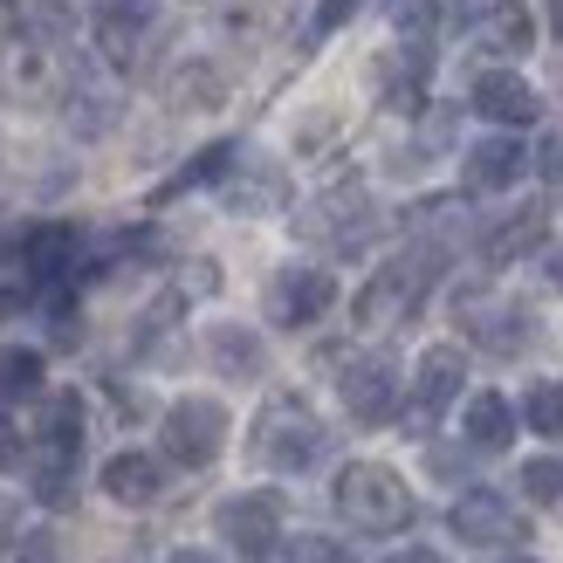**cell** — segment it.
I'll return each mask as SVG.
<instances>
[{
	"instance_id": "2e32d148",
	"label": "cell",
	"mask_w": 563,
	"mask_h": 563,
	"mask_svg": "<svg viewBox=\"0 0 563 563\" xmlns=\"http://www.w3.org/2000/svg\"><path fill=\"white\" fill-rule=\"evenodd\" d=\"M145 21L152 14H124V8H90V35H97V55L110 69H131L137 48H145Z\"/></svg>"
},
{
	"instance_id": "ffe728a7",
	"label": "cell",
	"mask_w": 563,
	"mask_h": 563,
	"mask_svg": "<svg viewBox=\"0 0 563 563\" xmlns=\"http://www.w3.org/2000/svg\"><path fill=\"white\" fill-rule=\"evenodd\" d=\"M207 351H213V364L228 378H255L262 372V344H255V330H241V323H220L207 336Z\"/></svg>"
},
{
	"instance_id": "f35d334b",
	"label": "cell",
	"mask_w": 563,
	"mask_h": 563,
	"mask_svg": "<svg viewBox=\"0 0 563 563\" xmlns=\"http://www.w3.org/2000/svg\"><path fill=\"white\" fill-rule=\"evenodd\" d=\"M509 563H537V556H509Z\"/></svg>"
},
{
	"instance_id": "e575fe53",
	"label": "cell",
	"mask_w": 563,
	"mask_h": 563,
	"mask_svg": "<svg viewBox=\"0 0 563 563\" xmlns=\"http://www.w3.org/2000/svg\"><path fill=\"white\" fill-rule=\"evenodd\" d=\"M97 8H124V14H152V0H97Z\"/></svg>"
},
{
	"instance_id": "277c9868",
	"label": "cell",
	"mask_w": 563,
	"mask_h": 563,
	"mask_svg": "<svg viewBox=\"0 0 563 563\" xmlns=\"http://www.w3.org/2000/svg\"><path fill=\"white\" fill-rule=\"evenodd\" d=\"M296 228L309 241H323L330 255H364V241L378 234V207L364 200L357 186H336V192H323V200H309V213L296 220Z\"/></svg>"
},
{
	"instance_id": "e0dca14e",
	"label": "cell",
	"mask_w": 563,
	"mask_h": 563,
	"mask_svg": "<svg viewBox=\"0 0 563 563\" xmlns=\"http://www.w3.org/2000/svg\"><path fill=\"white\" fill-rule=\"evenodd\" d=\"M543 213L537 207H529V213H509V220H501V228H488V241H482V262L488 268H509V262H522L529 255V247H543Z\"/></svg>"
},
{
	"instance_id": "ba28073f",
	"label": "cell",
	"mask_w": 563,
	"mask_h": 563,
	"mask_svg": "<svg viewBox=\"0 0 563 563\" xmlns=\"http://www.w3.org/2000/svg\"><path fill=\"white\" fill-rule=\"evenodd\" d=\"M454 537L461 543H482V550H501V543H522V516H516V501L509 495H495V488H474L454 501Z\"/></svg>"
},
{
	"instance_id": "d590c367",
	"label": "cell",
	"mask_w": 563,
	"mask_h": 563,
	"mask_svg": "<svg viewBox=\"0 0 563 563\" xmlns=\"http://www.w3.org/2000/svg\"><path fill=\"white\" fill-rule=\"evenodd\" d=\"M543 268H550V282H556V289H563V241L550 247V262H543Z\"/></svg>"
},
{
	"instance_id": "4fadbf2b",
	"label": "cell",
	"mask_w": 563,
	"mask_h": 563,
	"mask_svg": "<svg viewBox=\"0 0 563 563\" xmlns=\"http://www.w3.org/2000/svg\"><path fill=\"white\" fill-rule=\"evenodd\" d=\"M76 228H35L21 241V262H27V275H35V289H63V282L76 275Z\"/></svg>"
},
{
	"instance_id": "cb8c5ba5",
	"label": "cell",
	"mask_w": 563,
	"mask_h": 563,
	"mask_svg": "<svg viewBox=\"0 0 563 563\" xmlns=\"http://www.w3.org/2000/svg\"><path fill=\"white\" fill-rule=\"evenodd\" d=\"M522 419H529V433L563 440V385L556 378H537V385H529V399H522Z\"/></svg>"
},
{
	"instance_id": "5b68a950",
	"label": "cell",
	"mask_w": 563,
	"mask_h": 563,
	"mask_svg": "<svg viewBox=\"0 0 563 563\" xmlns=\"http://www.w3.org/2000/svg\"><path fill=\"white\" fill-rule=\"evenodd\" d=\"M158 446H165V461H179V467L220 461V446H228V406L220 399H179L158 427Z\"/></svg>"
},
{
	"instance_id": "d6a6232c",
	"label": "cell",
	"mask_w": 563,
	"mask_h": 563,
	"mask_svg": "<svg viewBox=\"0 0 563 563\" xmlns=\"http://www.w3.org/2000/svg\"><path fill=\"white\" fill-rule=\"evenodd\" d=\"M14 563H55V537H48V529H35V537H21Z\"/></svg>"
},
{
	"instance_id": "6da1fadb",
	"label": "cell",
	"mask_w": 563,
	"mask_h": 563,
	"mask_svg": "<svg viewBox=\"0 0 563 563\" xmlns=\"http://www.w3.org/2000/svg\"><path fill=\"white\" fill-rule=\"evenodd\" d=\"M440 262H446V247L440 241H419V247H406L399 262H385L372 282L357 289V323L364 330H391V323H406L412 309H419V296L440 282Z\"/></svg>"
},
{
	"instance_id": "9a60e30c",
	"label": "cell",
	"mask_w": 563,
	"mask_h": 563,
	"mask_svg": "<svg viewBox=\"0 0 563 563\" xmlns=\"http://www.w3.org/2000/svg\"><path fill=\"white\" fill-rule=\"evenodd\" d=\"M165 488V467L152 454H110L103 461V495L124 501V509H145V501H158Z\"/></svg>"
},
{
	"instance_id": "484cf974",
	"label": "cell",
	"mask_w": 563,
	"mask_h": 563,
	"mask_svg": "<svg viewBox=\"0 0 563 563\" xmlns=\"http://www.w3.org/2000/svg\"><path fill=\"white\" fill-rule=\"evenodd\" d=\"M27 21H35V42H69L76 35V8L69 0H27Z\"/></svg>"
},
{
	"instance_id": "ac0fdd59",
	"label": "cell",
	"mask_w": 563,
	"mask_h": 563,
	"mask_svg": "<svg viewBox=\"0 0 563 563\" xmlns=\"http://www.w3.org/2000/svg\"><path fill=\"white\" fill-rule=\"evenodd\" d=\"M474 35H482V48H495V55H522L529 35H537V27H529V0H488Z\"/></svg>"
},
{
	"instance_id": "f546056e",
	"label": "cell",
	"mask_w": 563,
	"mask_h": 563,
	"mask_svg": "<svg viewBox=\"0 0 563 563\" xmlns=\"http://www.w3.org/2000/svg\"><path fill=\"white\" fill-rule=\"evenodd\" d=\"M351 14H357V0H323V8H317V21H309V35L323 42V35H336V27H344Z\"/></svg>"
},
{
	"instance_id": "4dcf8cb0",
	"label": "cell",
	"mask_w": 563,
	"mask_h": 563,
	"mask_svg": "<svg viewBox=\"0 0 563 563\" xmlns=\"http://www.w3.org/2000/svg\"><path fill=\"white\" fill-rule=\"evenodd\" d=\"M537 173H543V186H550V192H563V137H543Z\"/></svg>"
},
{
	"instance_id": "ab89813d",
	"label": "cell",
	"mask_w": 563,
	"mask_h": 563,
	"mask_svg": "<svg viewBox=\"0 0 563 563\" xmlns=\"http://www.w3.org/2000/svg\"><path fill=\"white\" fill-rule=\"evenodd\" d=\"M0 8H8V0H0Z\"/></svg>"
},
{
	"instance_id": "d6986e66",
	"label": "cell",
	"mask_w": 563,
	"mask_h": 563,
	"mask_svg": "<svg viewBox=\"0 0 563 563\" xmlns=\"http://www.w3.org/2000/svg\"><path fill=\"white\" fill-rule=\"evenodd\" d=\"M516 440V412L501 391H474L467 399V446H482V454H501V446Z\"/></svg>"
},
{
	"instance_id": "44dd1931",
	"label": "cell",
	"mask_w": 563,
	"mask_h": 563,
	"mask_svg": "<svg viewBox=\"0 0 563 563\" xmlns=\"http://www.w3.org/2000/svg\"><path fill=\"white\" fill-rule=\"evenodd\" d=\"M461 317H467V330H474V336H482V344H488V351H516V344H522V336H529V323L516 317V309H501V302H467V309H461Z\"/></svg>"
},
{
	"instance_id": "8fae6325",
	"label": "cell",
	"mask_w": 563,
	"mask_h": 563,
	"mask_svg": "<svg viewBox=\"0 0 563 563\" xmlns=\"http://www.w3.org/2000/svg\"><path fill=\"white\" fill-rule=\"evenodd\" d=\"M48 82V42H0V97L8 103H42Z\"/></svg>"
},
{
	"instance_id": "8d00e7d4",
	"label": "cell",
	"mask_w": 563,
	"mask_h": 563,
	"mask_svg": "<svg viewBox=\"0 0 563 563\" xmlns=\"http://www.w3.org/2000/svg\"><path fill=\"white\" fill-rule=\"evenodd\" d=\"M173 563H220V556H207V550H179Z\"/></svg>"
},
{
	"instance_id": "74e56055",
	"label": "cell",
	"mask_w": 563,
	"mask_h": 563,
	"mask_svg": "<svg viewBox=\"0 0 563 563\" xmlns=\"http://www.w3.org/2000/svg\"><path fill=\"white\" fill-rule=\"evenodd\" d=\"M550 14H556V35H563V0H550Z\"/></svg>"
},
{
	"instance_id": "7c38bea8",
	"label": "cell",
	"mask_w": 563,
	"mask_h": 563,
	"mask_svg": "<svg viewBox=\"0 0 563 563\" xmlns=\"http://www.w3.org/2000/svg\"><path fill=\"white\" fill-rule=\"evenodd\" d=\"M474 110H482L488 124H509V131H516V124H537V118H543V97L529 90L522 76L495 69V76H482V82H474Z\"/></svg>"
},
{
	"instance_id": "603a6c76",
	"label": "cell",
	"mask_w": 563,
	"mask_h": 563,
	"mask_svg": "<svg viewBox=\"0 0 563 563\" xmlns=\"http://www.w3.org/2000/svg\"><path fill=\"white\" fill-rule=\"evenodd\" d=\"M110 124H118V97H103V90H69V131H76V137H103Z\"/></svg>"
},
{
	"instance_id": "52a82bcc",
	"label": "cell",
	"mask_w": 563,
	"mask_h": 563,
	"mask_svg": "<svg viewBox=\"0 0 563 563\" xmlns=\"http://www.w3.org/2000/svg\"><path fill=\"white\" fill-rule=\"evenodd\" d=\"M330 302H336L330 268L296 262V268H282V275L268 282V323H282V330H309V323H317Z\"/></svg>"
},
{
	"instance_id": "7402d4cb",
	"label": "cell",
	"mask_w": 563,
	"mask_h": 563,
	"mask_svg": "<svg viewBox=\"0 0 563 563\" xmlns=\"http://www.w3.org/2000/svg\"><path fill=\"white\" fill-rule=\"evenodd\" d=\"M42 351H27V344H0V399H35L42 391Z\"/></svg>"
},
{
	"instance_id": "5bb4252c",
	"label": "cell",
	"mask_w": 563,
	"mask_h": 563,
	"mask_svg": "<svg viewBox=\"0 0 563 563\" xmlns=\"http://www.w3.org/2000/svg\"><path fill=\"white\" fill-rule=\"evenodd\" d=\"M522 165H529V152L516 145V137H482L461 173H467V192H501V186L522 179Z\"/></svg>"
},
{
	"instance_id": "8992f818",
	"label": "cell",
	"mask_w": 563,
	"mask_h": 563,
	"mask_svg": "<svg viewBox=\"0 0 563 563\" xmlns=\"http://www.w3.org/2000/svg\"><path fill=\"white\" fill-rule=\"evenodd\" d=\"M213 529H220V543L241 550L247 563H262L282 550V501L275 495H228L213 509Z\"/></svg>"
},
{
	"instance_id": "d4e9b609",
	"label": "cell",
	"mask_w": 563,
	"mask_h": 563,
	"mask_svg": "<svg viewBox=\"0 0 563 563\" xmlns=\"http://www.w3.org/2000/svg\"><path fill=\"white\" fill-rule=\"evenodd\" d=\"M228 165H234V145H207V152L192 158V165H179V173L165 179V200H179V192H192V186L220 179V173H228Z\"/></svg>"
},
{
	"instance_id": "7a4b0ae2",
	"label": "cell",
	"mask_w": 563,
	"mask_h": 563,
	"mask_svg": "<svg viewBox=\"0 0 563 563\" xmlns=\"http://www.w3.org/2000/svg\"><path fill=\"white\" fill-rule=\"evenodd\" d=\"M336 516H344L357 537H399L412 522V488L378 461H351L336 474Z\"/></svg>"
},
{
	"instance_id": "1f68e13d",
	"label": "cell",
	"mask_w": 563,
	"mask_h": 563,
	"mask_svg": "<svg viewBox=\"0 0 563 563\" xmlns=\"http://www.w3.org/2000/svg\"><path fill=\"white\" fill-rule=\"evenodd\" d=\"M385 69L399 76V63H385ZM406 76H427V55H406ZM391 103H406V110H412V103H419V90H412V82H399V90H391Z\"/></svg>"
},
{
	"instance_id": "4316f807",
	"label": "cell",
	"mask_w": 563,
	"mask_h": 563,
	"mask_svg": "<svg viewBox=\"0 0 563 563\" xmlns=\"http://www.w3.org/2000/svg\"><path fill=\"white\" fill-rule=\"evenodd\" d=\"M282 563H357V556L330 537H296V543H282Z\"/></svg>"
},
{
	"instance_id": "9c48e42d",
	"label": "cell",
	"mask_w": 563,
	"mask_h": 563,
	"mask_svg": "<svg viewBox=\"0 0 563 563\" xmlns=\"http://www.w3.org/2000/svg\"><path fill=\"white\" fill-rule=\"evenodd\" d=\"M336 391H344V412L357 427H385L399 412V372H391V357H357Z\"/></svg>"
},
{
	"instance_id": "836d02e7",
	"label": "cell",
	"mask_w": 563,
	"mask_h": 563,
	"mask_svg": "<svg viewBox=\"0 0 563 563\" xmlns=\"http://www.w3.org/2000/svg\"><path fill=\"white\" fill-rule=\"evenodd\" d=\"M391 563H446V556H440V550H399Z\"/></svg>"
},
{
	"instance_id": "f1b7e54d",
	"label": "cell",
	"mask_w": 563,
	"mask_h": 563,
	"mask_svg": "<svg viewBox=\"0 0 563 563\" xmlns=\"http://www.w3.org/2000/svg\"><path fill=\"white\" fill-rule=\"evenodd\" d=\"M0 467H27V440H21V419L0 399Z\"/></svg>"
},
{
	"instance_id": "83f0119b",
	"label": "cell",
	"mask_w": 563,
	"mask_h": 563,
	"mask_svg": "<svg viewBox=\"0 0 563 563\" xmlns=\"http://www.w3.org/2000/svg\"><path fill=\"white\" fill-rule=\"evenodd\" d=\"M522 488H529V501H563V461L550 454V461H529L522 467Z\"/></svg>"
},
{
	"instance_id": "30bf717a",
	"label": "cell",
	"mask_w": 563,
	"mask_h": 563,
	"mask_svg": "<svg viewBox=\"0 0 563 563\" xmlns=\"http://www.w3.org/2000/svg\"><path fill=\"white\" fill-rule=\"evenodd\" d=\"M461 378H467V357L454 344H433L427 357H419V372H412V419L419 427L461 399Z\"/></svg>"
},
{
	"instance_id": "3957f363",
	"label": "cell",
	"mask_w": 563,
	"mask_h": 563,
	"mask_svg": "<svg viewBox=\"0 0 563 563\" xmlns=\"http://www.w3.org/2000/svg\"><path fill=\"white\" fill-rule=\"evenodd\" d=\"M255 454L282 474H302L309 461H323V427H317V412H309L302 399H268V412L255 419Z\"/></svg>"
}]
</instances>
